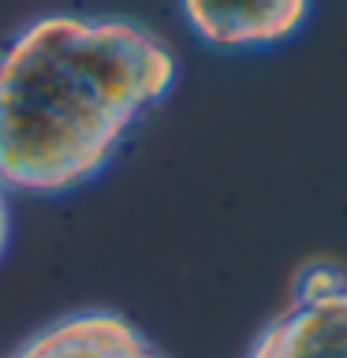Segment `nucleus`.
<instances>
[{"instance_id":"5","label":"nucleus","mask_w":347,"mask_h":358,"mask_svg":"<svg viewBox=\"0 0 347 358\" xmlns=\"http://www.w3.org/2000/svg\"><path fill=\"white\" fill-rule=\"evenodd\" d=\"M8 243H11V206H8V187L0 183V262L8 254Z\"/></svg>"},{"instance_id":"4","label":"nucleus","mask_w":347,"mask_h":358,"mask_svg":"<svg viewBox=\"0 0 347 358\" xmlns=\"http://www.w3.org/2000/svg\"><path fill=\"white\" fill-rule=\"evenodd\" d=\"M190 30L224 52L273 49L295 38L313 0H179Z\"/></svg>"},{"instance_id":"1","label":"nucleus","mask_w":347,"mask_h":358,"mask_svg":"<svg viewBox=\"0 0 347 358\" xmlns=\"http://www.w3.org/2000/svg\"><path fill=\"white\" fill-rule=\"evenodd\" d=\"M176 83V52L127 15L52 11L0 49V183L67 194Z\"/></svg>"},{"instance_id":"2","label":"nucleus","mask_w":347,"mask_h":358,"mask_svg":"<svg viewBox=\"0 0 347 358\" xmlns=\"http://www.w3.org/2000/svg\"><path fill=\"white\" fill-rule=\"evenodd\" d=\"M246 358H347V273L313 262L295 276L291 302L254 336Z\"/></svg>"},{"instance_id":"3","label":"nucleus","mask_w":347,"mask_h":358,"mask_svg":"<svg viewBox=\"0 0 347 358\" xmlns=\"http://www.w3.org/2000/svg\"><path fill=\"white\" fill-rule=\"evenodd\" d=\"M8 358H168L150 336L120 310L90 306L41 324Z\"/></svg>"}]
</instances>
